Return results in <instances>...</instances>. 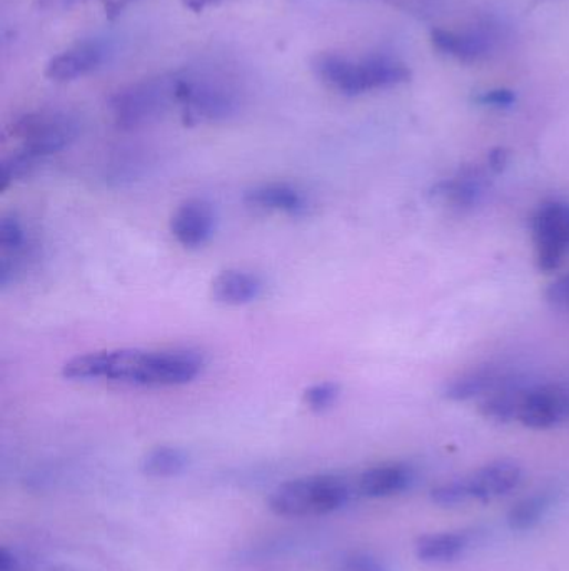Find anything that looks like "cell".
<instances>
[{"label": "cell", "mask_w": 569, "mask_h": 571, "mask_svg": "<svg viewBox=\"0 0 569 571\" xmlns=\"http://www.w3.org/2000/svg\"><path fill=\"white\" fill-rule=\"evenodd\" d=\"M77 0H38L39 8L44 11H65L72 8Z\"/></svg>", "instance_id": "cell-30"}, {"label": "cell", "mask_w": 569, "mask_h": 571, "mask_svg": "<svg viewBox=\"0 0 569 571\" xmlns=\"http://www.w3.org/2000/svg\"><path fill=\"white\" fill-rule=\"evenodd\" d=\"M413 481L414 473L410 466L392 463L375 466L362 473L359 478V491L368 498H388L408 490Z\"/></svg>", "instance_id": "cell-13"}, {"label": "cell", "mask_w": 569, "mask_h": 571, "mask_svg": "<svg viewBox=\"0 0 569 571\" xmlns=\"http://www.w3.org/2000/svg\"><path fill=\"white\" fill-rule=\"evenodd\" d=\"M339 571H386V568L375 558L358 557L346 561Z\"/></svg>", "instance_id": "cell-27"}, {"label": "cell", "mask_w": 569, "mask_h": 571, "mask_svg": "<svg viewBox=\"0 0 569 571\" xmlns=\"http://www.w3.org/2000/svg\"><path fill=\"white\" fill-rule=\"evenodd\" d=\"M484 177L477 170H464L454 179L444 180L436 187V195L457 208H470L476 205L483 195Z\"/></svg>", "instance_id": "cell-19"}, {"label": "cell", "mask_w": 569, "mask_h": 571, "mask_svg": "<svg viewBox=\"0 0 569 571\" xmlns=\"http://www.w3.org/2000/svg\"><path fill=\"white\" fill-rule=\"evenodd\" d=\"M470 544L464 533H438L421 537L417 543V554L426 563H446L463 554Z\"/></svg>", "instance_id": "cell-18"}, {"label": "cell", "mask_w": 569, "mask_h": 571, "mask_svg": "<svg viewBox=\"0 0 569 571\" xmlns=\"http://www.w3.org/2000/svg\"><path fill=\"white\" fill-rule=\"evenodd\" d=\"M189 466V455L181 448L175 446H157L150 449L143 461L140 469L144 475L152 476V478H171V476L181 475Z\"/></svg>", "instance_id": "cell-20"}, {"label": "cell", "mask_w": 569, "mask_h": 571, "mask_svg": "<svg viewBox=\"0 0 569 571\" xmlns=\"http://www.w3.org/2000/svg\"><path fill=\"white\" fill-rule=\"evenodd\" d=\"M314 74L333 91L343 95L366 94L376 89L392 87L410 79V69L386 55L352 61L335 52L317 54L310 62Z\"/></svg>", "instance_id": "cell-2"}, {"label": "cell", "mask_w": 569, "mask_h": 571, "mask_svg": "<svg viewBox=\"0 0 569 571\" xmlns=\"http://www.w3.org/2000/svg\"><path fill=\"white\" fill-rule=\"evenodd\" d=\"M339 396V386L335 383H319V385L310 386L304 392V403L309 406L313 412H324L331 408Z\"/></svg>", "instance_id": "cell-23"}, {"label": "cell", "mask_w": 569, "mask_h": 571, "mask_svg": "<svg viewBox=\"0 0 569 571\" xmlns=\"http://www.w3.org/2000/svg\"><path fill=\"white\" fill-rule=\"evenodd\" d=\"M215 215L209 203L191 199L176 209L171 232L179 245L188 249L201 248L214 235Z\"/></svg>", "instance_id": "cell-10"}, {"label": "cell", "mask_w": 569, "mask_h": 571, "mask_svg": "<svg viewBox=\"0 0 569 571\" xmlns=\"http://www.w3.org/2000/svg\"><path fill=\"white\" fill-rule=\"evenodd\" d=\"M518 419L531 429H549L569 422V381L529 386Z\"/></svg>", "instance_id": "cell-8"}, {"label": "cell", "mask_w": 569, "mask_h": 571, "mask_svg": "<svg viewBox=\"0 0 569 571\" xmlns=\"http://www.w3.org/2000/svg\"><path fill=\"white\" fill-rule=\"evenodd\" d=\"M536 261L542 271H555L569 252V205L546 203L533 218Z\"/></svg>", "instance_id": "cell-7"}, {"label": "cell", "mask_w": 569, "mask_h": 571, "mask_svg": "<svg viewBox=\"0 0 569 571\" xmlns=\"http://www.w3.org/2000/svg\"><path fill=\"white\" fill-rule=\"evenodd\" d=\"M9 134L21 144L19 150L44 160L74 143L78 136V123L62 111H38L19 117Z\"/></svg>", "instance_id": "cell-6"}, {"label": "cell", "mask_w": 569, "mask_h": 571, "mask_svg": "<svg viewBox=\"0 0 569 571\" xmlns=\"http://www.w3.org/2000/svg\"><path fill=\"white\" fill-rule=\"evenodd\" d=\"M431 39H433L434 48L463 62L480 61L492 48V39L486 32L456 34V32L434 29L431 32Z\"/></svg>", "instance_id": "cell-16"}, {"label": "cell", "mask_w": 569, "mask_h": 571, "mask_svg": "<svg viewBox=\"0 0 569 571\" xmlns=\"http://www.w3.org/2000/svg\"><path fill=\"white\" fill-rule=\"evenodd\" d=\"M506 153L505 150L498 149L495 150V153H492V156H489V166L493 167V169L499 170L503 166L506 164Z\"/></svg>", "instance_id": "cell-32"}, {"label": "cell", "mask_w": 569, "mask_h": 571, "mask_svg": "<svg viewBox=\"0 0 569 571\" xmlns=\"http://www.w3.org/2000/svg\"><path fill=\"white\" fill-rule=\"evenodd\" d=\"M515 100V94L508 89H495V91L484 92L481 97H477V101L484 106L493 107H509Z\"/></svg>", "instance_id": "cell-26"}, {"label": "cell", "mask_w": 569, "mask_h": 571, "mask_svg": "<svg viewBox=\"0 0 569 571\" xmlns=\"http://www.w3.org/2000/svg\"><path fill=\"white\" fill-rule=\"evenodd\" d=\"M41 163V159L24 153V150H15L14 154L6 157L0 164V190L9 189L18 180L31 176Z\"/></svg>", "instance_id": "cell-22"}, {"label": "cell", "mask_w": 569, "mask_h": 571, "mask_svg": "<svg viewBox=\"0 0 569 571\" xmlns=\"http://www.w3.org/2000/svg\"><path fill=\"white\" fill-rule=\"evenodd\" d=\"M0 571H19V560L9 548H0Z\"/></svg>", "instance_id": "cell-29"}, {"label": "cell", "mask_w": 569, "mask_h": 571, "mask_svg": "<svg viewBox=\"0 0 569 571\" xmlns=\"http://www.w3.org/2000/svg\"><path fill=\"white\" fill-rule=\"evenodd\" d=\"M529 386L531 385L525 380L508 377L498 390L484 398L481 412L493 422L508 423L518 419Z\"/></svg>", "instance_id": "cell-15"}, {"label": "cell", "mask_w": 569, "mask_h": 571, "mask_svg": "<svg viewBox=\"0 0 569 571\" xmlns=\"http://www.w3.org/2000/svg\"><path fill=\"white\" fill-rule=\"evenodd\" d=\"M244 201L251 208L284 212L289 216L303 215L307 209V201L303 193L289 184H261V186L247 190Z\"/></svg>", "instance_id": "cell-12"}, {"label": "cell", "mask_w": 569, "mask_h": 571, "mask_svg": "<svg viewBox=\"0 0 569 571\" xmlns=\"http://www.w3.org/2000/svg\"><path fill=\"white\" fill-rule=\"evenodd\" d=\"M431 498H433L434 503L441 505V507H456V505L466 503L471 500L464 480L451 481V484L434 488L431 491Z\"/></svg>", "instance_id": "cell-24"}, {"label": "cell", "mask_w": 569, "mask_h": 571, "mask_svg": "<svg viewBox=\"0 0 569 571\" xmlns=\"http://www.w3.org/2000/svg\"><path fill=\"white\" fill-rule=\"evenodd\" d=\"M179 72L143 79L110 97V113L120 129H137L178 107Z\"/></svg>", "instance_id": "cell-5"}, {"label": "cell", "mask_w": 569, "mask_h": 571, "mask_svg": "<svg viewBox=\"0 0 569 571\" xmlns=\"http://www.w3.org/2000/svg\"><path fill=\"white\" fill-rule=\"evenodd\" d=\"M204 360L192 350H113L83 354L64 364L72 381H109L123 385L181 386L199 376Z\"/></svg>", "instance_id": "cell-1"}, {"label": "cell", "mask_w": 569, "mask_h": 571, "mask_svg": "<svg viewBox=\"0 0 569 571\" xmlns=\"http://www.w3.org/2000/svg\"><path fill=\"white\" fill-rule=\"evenodd\" d=\"M263 293V281L260 276L247 271L221 272L212 281V297L219 303L228 307H242V304L253 303Z\"/></svg>", "instance_id": "cell-14"}, {"label": "cell", "mask_w": 569, "mask_h": 571, "mask_svg": "<svg viewBox=\"0 0 569 571\" xmlns=\"http://www.w3.org/2000/svg\"><path fill=\"white\" fill-rule=\"evenodd\" d=\"M471 500L492 501L512 494L521 481V468L513 461H495L464 478Z\"/></svg>", "instance_id": "cell-11"}, {"label": "cell", "mask_w": 569, "mask_h": 571, "mask_svg": "<svg viewBox=\"0 0 569 571\" xmlns=\"http://www.w3.org/2000/svg\"><path fill=\"white\" fill-rule=\"evenodd\" d=\"M349 497L351 490L338 476H307L280 485L267 505L280 517H319L345 507Z\"/></svg>", "instance_id": "cell-4"}, {"label": "cell", "mask_w": 569, "mask_h": 571, "mask_svg": "<svg viewBox=\"0 0 569 571\" xmlns=\"http://www.w3.org/2000/svg\"><path fill=\"white\" fill-rule=\"evenodd\" d=\"M546 301L552 310L569 313V274L556 279L546 291Z\"/></svg>", "instance_id": "cell-25"}, {"label": "cell", "mask_w": 569, "mask_h": 571, "mask_svg": "<svg viewBox=\"0 0 569 571\" xmlns=\"http://www.w3.org/2000/svg\"><path fill=\"white\" fill-rule=\"evenodd\" d=\"M241 91L219 72H179L178 107L186 126L222 123L241 110Z\"/></svg>", "instance_id": "cell-3"}, {"label": "cell", "mask_w": 569, "mask_h": 571, "mask_svg": "<svg viewBox=\"0 0 569 571\" xmlns=\"http://www.w3.org/2000/svg\"><path fill=\"white\" fill-rule=\"evenodd\" d=\"M188 11L194 12V14H201L206 9L214 6L218 0H181Z\"/></svg>", "instance_id": "cell-31"}, {"label": "cell", "mask_w": 569, "mask_h": 571, "mask_svg": "<svg viewBox=\"0 0 569 571\" xmlns=\"http://www.w3.org/2000/svg\"><path fill=\"white\" fill-rule=\"evenodd\" d=\"M134 2L136 0H99V4L103 6V11L107 19L119 18Z\"/></svg>", "instance_id": "cell-28"}, {"label": "cell", "mask_w": 569, "mask_h": 571, "mask_svg": "<svg viewBox=\"0 0 569 571\" xmlns=\"http://www.w3.org/2000/svg\"><path fill=\"white\" fill-rule=\"evenodd\" d=\"M551 508V498L548 495H533L518 501L508 515V525L513 531H529L541 523L545 515Z\"/></svg>", "instance_id": "cell-21"}, {"label": "cell", "mask_w": 569, "mask_h": 571, "mask_svg": "<svg viewBox=\"0 0 569 571\" xmlns=\"http://www.w3.org/2000/svg\"><path fill=\"white\" fill-rule=\"evenodd\" d=\"M509 376L484 367V370L473 371V373L463 374L457 380L451 381L450 385L444 390V396L453 402H466V399L477 398V396L492 395L495 390L508 380Z\"/></svg>", "instance_id": "cell-17"}, {"label": "cell", "mask_w": 569, "mask_h": 571, "mask_svg": "<svg viewBox=\"0 0 569 571\" xmlns=\"http://www.w3.org/2000/svg\"><path fill=\"white\" fill-rule=\"evenodd\" d=\"M109 44L101 39H86L59 52L45 65V77L54 82H72L99 69L110 54Z\"/></svg>", "instance_id": "cell-9"}]
</instances>
